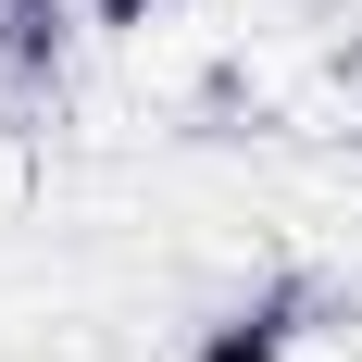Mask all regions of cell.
<instances>
[{
	"label": "cell",
	"instance_id": "obj_4",
	"mask_svg": "<svg viewBox=\"0 0 362 362\" xmlns=\"http://www.w3.org/2000/svg\"><path fill=\"white\" fill-rule=\"evenodd\" d=\"M187 362H262V337H213V350H187Z\"/></svg>",
	"mask_w": 362,
	"mask_h": 362
},
{
	"label": "cell",
	"instance_id": "obj_2",
	"mask_svg": "<svg viewBox=\"0 0 362 362\" xmlns=\"http://www.w3.org/2000/svg\"><path fill=\"white\" fill-rule=\"evenodd\" d=\"M37 187H50V150H37V125H13V112H0V238L37 213Z\"/></svg>",
	"mask_w": 362,
	"mask_h": 362
},
{
	"label": "cell",
	"instance_id": "obj_3",
	"mask_svg": "<svg viewBox=\"0 0 362 362\" xmlns=\"http://www.w3.org/2000/svg\"><path fill=\"white\" fill-rule=\"evenodd\" d=\"M313 125L362 150V37H337V50H325V75H313Z\"/></svg>",
	"mask_w": 362,
	"mask_h": 362
},
{
	"label": "cell",
	"instance_id": "obj_1",
	"mask_svg": "<svg viewBox=\"0 0 362 362\" xmlns=\"http://www.w3.org/2000/svg\"><path fill=\"white\" fill-rule=\"evenodd\" d=\"M112 75L138 112H225L250 75V13L238 0H100Z\"/></svg>",
	"mask_w": 362,
	"mask_h": 362
}]
</instances>
